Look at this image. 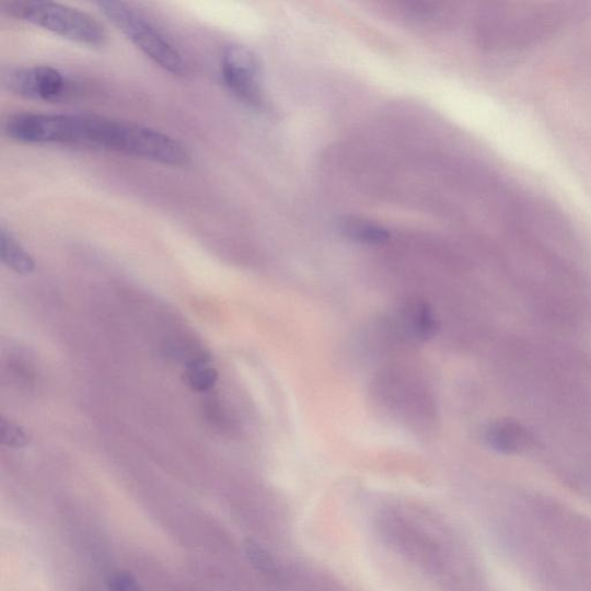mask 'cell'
<instances>
[{"label": "cell", "mask_w": 591, "mask_h": 591, "mask_svg": "<svg viewBox=\"0 0 591 591\" xmlns=\"http://www.w3.org/2000/svg\"><path fill=\"white\" fill-rule=\"evenodd\" d=\"M218 376L217 369L201 357L188 364L185 372V383L194 391L207 392L216 385Z\"/></svg>", "instance_id": "obj_9"}, {"label": "cell", "mask_w": 591, "mask_h": 591, "mask_svg": "<svg viewBox=\"0 0 591 591\" xmlns=\"http://www.w3.org/2000/svg\"><path fill=\"white\" fill-rule=\"evenodd\" d=\"M222 80L228 91L251 108H260L264 100L258 60L242 46H229L221 61Z\"/></svg>", "instance_id": "obj_4"}, {"label": "cell", "mask_w": 591, "mask_h": 591, "mask_svg": "<svg viewBox=\"0 0 591 591\" xmlns=\"http://www.w3.org/2000/svg\"><path fill=\"white\" fill-rule=\"evenodd\" d=\"M109 591H144L138 580L125 571L113 572L107 580Z\"/></svg>", "instance_id": "obj_12"}, {"label": "cell", "mask_w": 591, "mask_h": 591, "mask_svg": "<svg viewBox=\"0 0 591 591\" xmlns=\"http://www.w3.org/2000/svg\"><path fill=\"white\" fill-rule=\"evenodd\" d=\"M406 329L418 341L433 339L439 331L437 316L432 309L421 302H412L403 311Z\"/></svg>", "instance_id": "obj_6"}, {"label": "cell", "mask_w": 591, "mask_h": 591, "mask_svg": "<svg viewBox=\"0 0 591 591\" xmlns=\"http://www.w3.org/2000/svg\"><path fill=\"white\" fill-rule=\"evenodd\" d=\"M0 258L5 266L21 276H28L35 268V263L23 246L18 243L10 231L0 228Z\"/></svg>", "instance_id": "obj_7"}, {"label": "cell", "mask_w": 591, "mask_h": 591, "mask_svg": "<svg viewBox=\"0 0 591 591\" xmlns=\"http://www.w3.org/2000/svg\"><path fill=\"white\" fill-rule=\"evenodd\" d=\"M4 11L19 20L89 47H102L107 32L93 16L53 2H11Z\"/></svg>", "instance_id": "obj_2"}, {"label": "cell", "mask_w": 591, "mask_h": 591, "mask_svg": "<svg viewBox=\"0 0 591 591\" xmlns=\"http://www.w3.org/2000/svg\"><path fill=\"white\" fill-rule=\"evenodd\" d=\"M2 80L9 92L34 101L56 102L69 92L68 79L51 67L10 70L3 74Z\"/></svg>", "instance_id": "obj_5"}, {"label": "cell", "mask_w": 591, "mask_h": 591, "mask_svg": "<svg viewBox=\"0 0 591 591\" xmlns=\"http://www.w3.org/2000/svg\"><path fill=\"white\" fill-rule=\"evenodd\" d=\"M101 13L157 66L174 76L186 73V62L179 51L144 16L120 2L96 3Z\"/></svg>", "instance_id": "obj_3"}, {"label": "cell", "mask_w": 591, "mask_h": 591, "mask_svg": "<svg viewBox=\"0 0 591 591\" xmlns=\"http://www.w3.org/2000/svg\"><path fill=\"white\" fill-rule=\"evenodd\" d=\"M89 146L167 165H184L189 155L171 136L135 123L93 116Z\"/></svg>", "instance_id": "obj_1"}, {"label": "cell", "mask_w": 591, "mask_h": 591, "mask_svg": "<svg viewBox=\"0 0 591 591\" xmlns=\"http://www.w3.org/2000/svg\"><path fill=\"white\" fill-rule=\"evenodd\" d=\"M0 437L3 445L12 449H24L30 445L31 438L27 432L5 418L0 424Z\"/></svg>", "instance_id": "obj_11"}, {"label": "cell", "mask_w": 591, "mask_h": 591, "mask_svg": "<svg viewBox=\"0 0 591 591\" xmlns=\"http://www.w3.org/2000/svg\"><path fill=\"white\" fill-rule=\"evenodd\" d=\"M246 554L251 563L255 565L260 572L271 578H277L279 576L276 563H274L269 554H267L265 548H263L259 544L251 541L247 542Z\"/></svg>", "instance_id": "obj_10"}, {"label": "cell", "mask_w": 591, "mask_h": 591, "mask_svg": "<svg viewBox=\"0 0 591 591\" xmlns=\"http://www.w3.org/2000/svg\"><path fill=\"white\" fill-rule=\"evenodd\" d=\"M343 231L354 241L364 244H384L390 240V232L383 227L360 220H346Z\"/></svg>", "instance_id": "obj_8"}]
</instances>
